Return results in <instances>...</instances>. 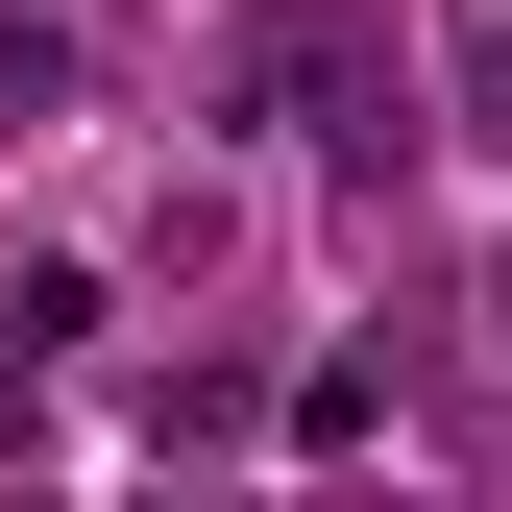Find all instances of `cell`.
Masks as SVG:
<instances>
[{
  "label": "cell",
  "mask_w": 512,
  "mask_h": 512,
  "mask_svg": "<svg viewBox=\"0 0 512 512\" xmlns=\"http://www.w3.org/2000/svg\"><path fill=\"white\" fill-rule=\"evenodd\" d=\"M464 98H488V147H512V25H464Z\"/></svg>",
  "instance_id": "cell-1"
}]
</instances>
